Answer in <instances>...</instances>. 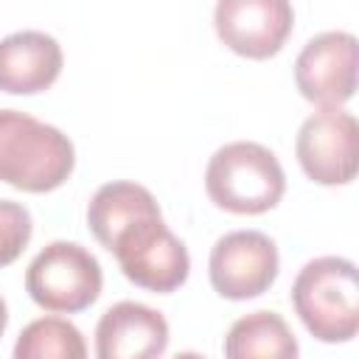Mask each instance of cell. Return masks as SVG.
I'll list each match as a JSON object with an SVG mask.
<instances>
[{
	"label": "cell",
	"instance_id": "1",
	"mask_svg": "<svg viewBox=\"0 0 359 359\" xmlns=\"http://www.w3.org/2000/svg\"><path fill=\"white\" fill-rule=\"evenodd\" d=\"M76 165L70 137L20 109H0V182L48 194L67 182Z\"/></svg>",
	"mask_w": 359,
	"mask_h": 359
},
{
	"label": "cell",
	"instance_id": "2",
	"mask_svg": "<svg viewBox=\"0 0 359 359\" xmlns=\"http://www.w3.org/2000/svg\"><path fill=\"white\" fill-rule=\"evenodd\" d=\"M292 306L320 342H348L359 331L356 264L339 255L309 261L292 283Z\"/></svg>",
	"mask_w": 359,
	"mask_h": 359
},
{
	"label": "cell",
	"instance_id": "3",
	"mask_svg": "<svg viewBox=\"0 0 359 359\" xmlns=\"http://www.w3.org/2000/svg\"><path fill=\"white\" fill-rule=\"evenodd\" d=\"M205 191L222 210L255 216L272 210L283 191L286 177L278 157L252 140L224 143L213 151L205 168Z\"/></svg>",
	"mask_w": 359,
	"mask_h": 359
},
{
	"label": "cell",
	"instance_id": "4",
	"mask_svg": "<svg viewBox=\"0 0 359 359\" xmlns=\"http://www.w3.org/2000/svg\"><path fill=\"white\" fill-rule=\"evenodd\" d=\"M121 272L140 289L168 294L188 280L191 258L185 244L165 227L163 213L151 210L121 227L107 247Z\"/></svg>",
	"mask_w": 359,
	"mask_h": 359
},
{
	"label": "cell",
	"instance_id": "5",
	"mask_svg": "<svg viewBox=\"0 0 359 359\" xmlns=\"http://www.w3.org/2000/svg\"><path fill=\"white\" fill-rule=\"evenodd\" d=\"M104 275L98 258L76 241L45 244L25 269V292L45 311L76 314L101 294Z\"/></svg>",
	"mask_w": 359,
	"mask_h": 359
},
{
	"label": "cell",
	"instance_id": "6",
	"mask_svg": "<svg viewBox=\"0 0 359 359\" xmlns=\"http://www.w3.org/2000/svg\"><path fill=\"white\" fill-rule=\"evenodd\" d=\"M294 154L309 180L348 185L359 168V123L345 109H320L297 132Z\"/></svg>",
	"mask_w": 359,
	"mask_h": 359
},
{
	"label": "cell",
	"instance_id": "7",
	"mask_svg": "<svg viewBox=\"0 0 359 359\" xmlns=\"http://www.w3.org/2000/svg\"><path fill=\"white\" fill-rule=\"evenodd\" d=\"M359 45L348 31L311 36L294 59V84L300 95L323 109H339L356 93Z\"/></svg>",
	"mask_w": 359,
	"mask_h": 359
},
{
	"label": "cell",
	"instance_id": "8",
	"mask_svg": "<svg viewBox=\"0 0 359 359\" xmlns=\"http://www.w3.org/2000/svg\"><path fill=\"white\" fill-rule=\"evenodd\" d=\"M278 247L261 230L224 233L208 261L210 286L227 300H250L264 294L278 278Z\"/></svg>",
	"mask_w": 359,
	"mask_h": 359
},
{
	"label": "cell",
	"instance_id": "9",
	"mask_svg": "<svg viewBox=\"0 0 359 359\" xmlns=\"http://www.w3.org/2000/svg\"><path fill=\"white\" fill-rule=\"evenodd\" d=\"M219 39L238 56H275L294 25V11L286 0H219L213 8Z\"/></svg>",
	"mask_w": 359,
	"mask_h": 359
},
{
	"label": "cell",
	"instance_id": "10",
	"mask_svg": "<svg viewBox=\"0 0 359 359\" xmlns=\"http://www.w3.org/2000/svg\"><path fill=\"white\" fill-rule=\"evenodd\" d=\"M165 345V317L135 300L109 306L95 325V359H160Z\"/></svg>",
	"mask_w": 359,
	"mask_h": 359
},
{
	"label": "cell",
	"instance_id": "11",
	"mask_svg": "<svg viewBox=\"0 0 359 359\" xmlns=\"http://www.w3.org/2000/svg\"><path fill=\"white\" fill-rule=\"evenodd\" d=\"M62 45L45 31H14L0 39V90L34 95L62 73Z\"/></svg>",
	"mask_w": 359,
	"mask_h": 359
},
{
	"label": "cell",
	"instance_id": "12",
	"mask_svg": "<svg viewBox=\"0 0 359 359\" xmlns=\"http://www.w3.org/2000/svg\"><path fill=\"white\" fill-rule=\"evenodd\" d=\"M224 359H297V339L280 314L250 311L230 325Z\"/></svg>",
	"mask_w": 359,
	"mask_h": 359
},
{
	"label": "cell",
	"instance_id": "13",
	"mask_svg": "<svg viewBox=\"0 0 359 359\" xmlns=\"http://www.w3.org/2000/svg\"><path fill=\"white\" fill-rule=\"evenodd\" d=\"M151 210H160V205L149 188H143L137 182L118 180V182L101 185L93 194L90 208H87V224H90L95 241L101 247H109L112 236L121 227H126L132 219L151 213Z\"/></svg>",
	"mask_w": 359,
	"mask_h": 359
},
{
	"label": "cell",
	"instance_id": "14",
	"mask_svg": "<svg viewBox=\"0 0 359 359\" xmlns=\"http://www.w3.org/2000/svg\"><path fill=\"white\" fill-rule=\"evenodd\" d=\"M11 359H87V342L70 320L39 317L20 331Z\"/></svg>",
	"mask_w": 359,
	"mask_h": 359
},
{
	"label": "cell",
	"instance_id": "15",
	"mask_svg": "<svg viewBox=\"0 0 359 359\" xmlns=\"http://www.w3.org/2000/svg\"><path fill=\"white\" fill-rule=\"evenodd\" d=\"M34 222L28 208L11 199H0V266L14 264L28 247Z\"/></svg>",
	"mask_w": 359,
	"mask_h": 359
},
{
	"label": "cell",
	"instance_id": "16",
	"mask_svg": "<svg viewBox=\"0 0 359 359\" xmlns=\"http://www.w3.org/2000/svg\"><path fill=\"white\" fill-rule=\"evenodd\" d=\"M6 323H8V309H6V300L0 297V337L6 331Z\"/></svg>",
	"mask_w": 359,
	"mask_h": 359
},
{
	"label": "cell",
	"instance_id": "17",
	"mask_svg": "<svg viewBox=\"0 0 359 359\" xmlns=\"http://www.w3.org/2000/svg\"><path fill=\"white\" fill-rule=\"evenodd\" d=\"M174 359H205L202 353H196V351H182V353H177Z\"/></svg>",
	"mask_w": 359,
	"mask_h": 359
}]
</instances>
